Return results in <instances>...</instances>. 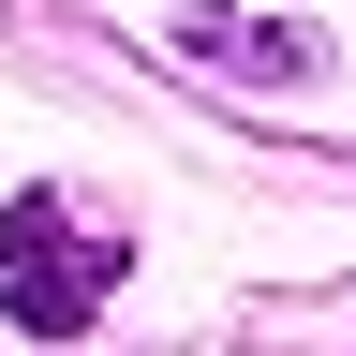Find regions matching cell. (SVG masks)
<instances>
[{"label": "cell", "mask_w": 356, "mask_h": 356, "mask_svg": "<svg viewBox=\"0 0 356 356\" xmlns=\"http://www.w3.org/2000/svg\"><path fill=\"white\" fill-rule=\"evenodd\" d=\"M193 60H222V74H312V30H222V15H193Z\"/></svg>", "instance_id": "2"}, {"label": "cell", "mask_w": 356, "mask_h": 356, "mask_svg": "<svg viewBox=\"0 0 356 356\" xmlns=\"http://www.w3.org/2000/svg\"><path fill=\"white\" fill-rule=\"evenodd\" d=\"M104 282H119V252L89 238L60 193H15V208H0V312H15L30 341H74L89 312H104Z\"/></svg>", "instance_id": "1"}]
</instances>
